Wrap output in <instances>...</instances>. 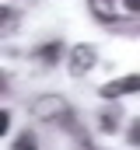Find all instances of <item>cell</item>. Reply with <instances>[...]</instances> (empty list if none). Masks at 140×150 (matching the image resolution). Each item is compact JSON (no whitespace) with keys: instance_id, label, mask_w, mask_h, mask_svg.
<instances>
[{"instance_id":"1","label":"cell","mask_w":140,"mask_h":150,"mask_svg":"<svg viewBox=\"0 0 140 150\" xmlns=\"http://www.w3.org/2000/svg\"><path fill=\"white\" fill-rule=\"evenodd\" d=\"M91 11H95V18H102V21L133 25L140 18V0H91Z\"/></svg>"},{"instance_id":"2","label":"cell","mask_w":140,"mask_h":150,"mask_svg":"<svg viewBox=\"0 0 140 150\" xmlns=\"http://www.w3.org/2000/svg\"><path fill=\"white\" fill-rule=\"evenodd\" d=\"M35 115L39 119H46V122H63V126H74V112H70V105L63 98H53V94H46V98H39L35 101Z\"/></svg>"},{"instance_id":"3","label":"cell","mask_w":140,"mask_h":150,"mask_svg":"<svg viewBox=\"0 0 140 150\" xmlns=\"http://www.w3.org/2000/svg\"><path fill=\"white\" fill-rule=\"evenodd\" d=\"M95 56H98L95 45H77L74 56H70V74H74V77H84L91 67H95Z\"/></svg>"},{"instance_id":"4","label":"cell","mask_w":140,"mask_h":150,"mask_svg":"<svg viewBox=\"0 0 140 150\" xmlns=\"http://www.w3.org/2000/svg\"><path fill=\"white\" fill-rule=\"evenodd\" d=\"M133 91H140V77H137V74L105 84V87H102V98H119V94H133Z\"/></svg>"},{"instance_id":"5","label":"cell","mask_w":140,"mask_h":150,"mask_svg":"<svg viewBox=\"0 0 140 150\" xmlns=\"http://www.w3.org/2000/svg\"><path fill=\"white\" fill-rule=\"evenodd\" d=\"M60 56H63V42H49V45H42V49H39V59H42L46 67H53Z\"/></svg>"},{"instance_id":"6","label":"cell","mask_w":140,"mask_h":150,"mask_svg":"<svg viewBox=\"0 0 140 150\" xmlns=\"http://www.w3.org/2000/svg\"><path fill=\"white\" fill-rule=\"evenodd\" d=\"M14 25H18V14L11 11V7H0V38H7L14 32Z\"/></svg>"},{"instance_id":"7","label":"cell","mask_w":140,"mask_h":150,"mask_svg":"<svg viewBox=\"0 0 140 150\" xmlns=\"http://www.w3.org/2000/svg\"><path fill=\"white\" fill-rule=\"evenodd\" d=\"M14 150H39V143H35L32 133H21V136L14 140Z\"/></svg>"},{"instance_id":"8","label":"cell","mask_w":140,"mask_h":150,"mask_svg":"<svg viewBox=\"0 0 140 150\" xmlns=\"http://www.w3.org/2000/svg\"><path fill=\"white\" fill-rule=\"evenodd\" d=\"M116 126H119V115H116V112H109V115H102V129H105V133H112Z\"/></svg>"},{"instance_id":"9","label":"cell","mask_w":140,"mask_h":150,"mask_svg":"<svg viewBox=\"0 0 140 150\" xmlns=\"http://www.w3.org/2000/svg\"><path fill=\"white\" fill-rule=\"evenodd\" d=\"M130 143H133V147L140 143V122H133V126H130Z\"/></svg>"},{"instance_id":"10","label":"cell","mask_w":140,"mask_h":150,"mask_svg":"<svg viewBox=\"0 0 140 150\" xmlns=\"http://www.w3.org/2000/svg\"><path fill=\"white\" fill-rule=\"evenodd\" d=\"M7 129H11V115H7V112H0V136H4Z\"/></svg>"},{"instance_id":"11","label":"cell","mask_w":140,"mask_h":150,"mask_svg":"<svg viewBox=\"0 0 140 150\" xmlns=\"http://www.w3.org/2000/svg\"><path fill=\"white\" fill-rule=\"evenodd\" d=\"M0 91H4V74H0Z\"/></svg>"}]
</instances>
